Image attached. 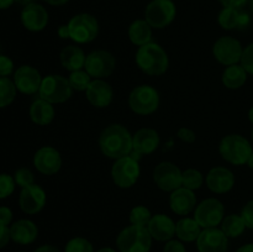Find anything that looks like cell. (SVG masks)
<instances>
[{"label":"cell","instance_id":"45","mask_svg":"<svg viewBox=\"0 0 253 252\" xmlns=\"http://www.w3.org/2000/svg\"><path fill=\"white\" fill-rule=\"evenodd\" d=\"M220 2L224 7L242 10V7L249 2V0H220Z\"/></svg>","mask_w":253,"mask_h":252},{"label":"cell","instance_id":"28","mask_svg":"<svg viewBox=\"0 0 253 252\" xmlns=\"http://www.w3.org/2000/svg\"><path fill=\"white\" fill-rule=\"evenodd\" d=\"M130 41L141 47L152 42V27L146 20H135L128 27Z\"/></svg>","mask_w":253,"mask_h":252},{"label":"cell","instance_id":"2","mask_svg":"<svg viewBox=\"0 0 253 252\" xmlns=\"http://www.w3.org/2000/svg\"><path fill=\"white\" fill-rule=\"evenodd\" d=\"M136 63L143 73L148 76H162L169 66L168 54L162 47L155 42L138 47L136 52Z\"/></svg>","mask_w":253,"mask_h":252},{"label":"cell","instance_id":"15","mask_svg":"<svg viewBox=\"0 0 253 252\" xmlns=\"http://www.w3.org/2000/svg\"><path fill=\"white\" fill-rule=\"evenodd\" d=\"M34 165L35 168L42 174H56L62 167L61 153L52 146H43L35 153Z\"/></svg>","mask_w":253,"mask_h":252},{"label":"cell","instance_id":"38","mask_svg":"<svg viewBox=\"0 0 253 252\" xmlns=\"http://www.w3.org/2000/svg\"><path fill=\"white\" fill-rule=\"evenodd\" d=\"M14 179H15V183H16V185H19V187L21 188L35 184L34 173H32L29 168H25V167L19 168V169L15 172Z\"/></svg>","mask_w":253,"mask_h":252},{"label":"cell","instance_id":"49","mask_svg":"<svg viewBox=\"0 0 253 252\" xmlns=\"http://www.w3.org/2000/svg\"><path fill=\"white\" fill-rule=\"evenodd\" d=\"M47 4L53 5V6H61V5H64L66 2H68L69 0H43Z\"/></svg>","mask_w":253,"mask_h":252},{"label":"cell","instance_id":"26","mask_svg":"<svg viewBox=\"0 0 253 252\" xmlns=\"http://www.w3.org/2000/svg\"><path fill=\"white\" fill-rule=\"evenodd\" d=\"M59 58H61L62 66H63L67 71L76 72L84 68L86 56L84 54L83 49H82L81 47L71 44V46H67L62 49Z\"/></svg>","mask_w":253,"mask_h":252},{"label":"cell","instance_id":"25","mask_svg":"<svg viewBox=\"0 0 253 252\" xmlns=\"http://www.w3.org/2000/svg\"><path fill=\"white\" fill-rule=\"evenodd\" d=\"M219 25L225 30L245 29L250 24V15L242 10L224 7L217 17Z\"/></svg>","mask_w":253,"mask_h":252},{"label":"cell","instance_id":"13","mask_svg":"<svg viewBox=\"0 0 253 252\" xmlns=\"http://www.w3.org/2000/svg\"><path fill=\"white\" fill-rule=\"evenodd\" d=\"M183 172L172 162H161L153 170V180L163 192H174L182 187Z\"/></svg>","mask_w":253,"mask_h":252},{"label":"cell","instance_id":"57","mask_svg":"<svg viewBox=\"0 0 253 252\" xmlns=\"http://www.w3.org/2000/svg\"><path fill=\"white\" fill-rule=\"evenodd\" d=\"M252 140H253V130H252Z\"/></svg>","mask_w":253,"mask_h":252},{"label":"cell","instance_id":"40","mask_svg":"<svg viewBox=\"0 0 253 252\" xmlns=\"http://www.w3.org/2000/svg\"><path fill=\"white\" fill-rule=\"evenodd\" d=\"M14 72V62L10 57L0 54V77H9Z\"/></svg>","mask_w":253,"mask_h":252},{"label":"cell","instance_id":"7","mask_svg":"<svg viewBox=\"0 0 253 252\" xmlns=\"http://www.w3.org/2000/svg\"><path fill=\"white\" fill-rule=\"evenodd\" d=\"M69 36L77 43H89L94 41L99 34V22L93 15L78 14L68 22Z\"/></svg>","mask_w":253,"mask_h":252},{"label":"cell","instance_id":"51","mask_svg":"<svg viewBox=\"0 0 253 252\" xmlns=\"http://www.w3.org/2000/svg\"><path fill=\"white\" fill-rule=\"evenodd\" d=\"M236 252H253V244H247L240 247Z\"/></svg>","mask_w":253,"mask_h":252},{"label":"cell","instance_id":"19","mask_svg":"<svg viewBox=\"0 0 253 252\" xmlns=\"http://www.w3.org/2000/svg\"><path fill=\"white\" fill-rule=\"evenodd\" d=\"M207 185L212 193L224 194L230 192L235 185V175L225 167H215L207 175Z\"/></svg>","mask_w":253,"mask_h":252},{"label":"cell","instance_id":"56","mask_svg":"<svg viewBox=\"0 0 253 252\" xmlns=\"http://www.w3.org/2000/svg\"><path fill=\"white\" fill-rule=\"evenodd\" d=\"M249 4H250V7H251V11L253 12V0H249Z\"/></svg>","mask_w":253,"mask_h":252},{"label":"cell","instance_id":"3","mask_svg":"<svg viewBox=\"0 0 253 252\" xmlns=\"http://www.w3.org/2000/svg\"><path fill=\"white\" fill-rule=\"evenodd\" d=\"M219 151L221 157L226 162L235 166L246 165L253 150L251 143L244 136L231 133L225 136L219 146Z\"/></svg>","mask_w":253,"mask_h":252},{"label":"cell","instance_id":"5","mask_svg":"<svg viewBox=\"0 0 253 252\" xmlns=\"http://www.w3.org/2000/svg\"><path fill=\"white\" fill-rule=\"evenodd\" d=\"M72 89L69 81L58 74H49L42 78L39 95L43 100L51 104H62L72 96Z\"/></svg>","mask_w":253,"mask_h":252},{"label":"cell","instance_id":"36","mask_svg":"<svg viewBox=\"0 0 253 252\" xmlns=\"http://www.w3.org/2000/svg\"><path fill=\"white\" fill-rule=\"evenodd\" d=\"M64 252H94L93 245L84 237H74L66 245Z\"/></svg>","mask_w":253,"mask_h":252},{"label":"cell","instance_id":"27","mask_svg":"<svg viewBox=\"0 0 253 252\" xmlns=\"http://www.w3.org/2000/svg\"><path fill=\"white\" fill-rule=\"evenodd\" d=\"M30 118L37 125H48L54 118L53 106L51 103L43 100V99H37L30 106Z\"/></svg>","mask_w":253,"mask_h":252},{"label":"cell","instance_id":"34","mask_svg":"<svg viewBox=\"0 0 253 252\" xmlns=\"http://www.w3.org/2000/svg\"><path fill=\"white\" fill-rule=\"evenodd\" d=\"M91 77L89 76L86 71H76L71 72L68 77L69 84H71L72 89L77 91H85L88 89L89 84L91 83Z\"/></svg>","mask_w":253,"mask_h":252},{"label":"cell","instance_id":"12","mask_svg":"<svg viewBox=\"0 0 253 252\" xmlns=\"http://www.w3.org/2000/svg\"><path fill=\"white\" fill-rule=\"evenodd\" d=\"M242 44L239 40L231 36H222L212 46V54L215 59L224 66L229 67L241 62Z\"/></svg>","mask_w":253,"mask_h":252},{"label":"cell","instance_id":"46","mask_svg":"<svg viewBox=\"0 0 253 252\" xmlns=\"http://www.w3.org/2000/svg\"><path fill=\"white\" fill-rule=\"evenodd\" d=\"M10 239H11V236H10V227L0 225V250L6 246Z\"/></svg>","mask_w":253,"mask_h":252},{"label":"cell","instance_id":"9","mask_svg":"<svg viewBox=\"0 0 253 252\" xmlns=\"http://www.w3.org/2000/svg\"><path fill=\"white\" fill-rule=\"evenodd\" d=\"M140 165L138 161L132 158L131 156H125L123 158L115 160L113 168H111V175H113L114 183L120 188H130L137 182L140 177Z\"/></svg>","mask_w":253,"mask_h":252},{"label":"cell","instance_id":"21","mask_svg":"<svg viewBox=\"0 0 253 252\" xmlns=\"http://www.w3.org/2000/svg\"><path fill=\"white\" fill-rule=\"evenodd\" d=\"M158 145H160V135L153 128H140L132 136V151L141 156L153 153L157 150Z\"/></svg>","mask_w":253,"mask_h":252},{"label":"cell","instance_id":"4","mask_svg":"<svg viewBox=\"0 0 253 252\" xmlns=\"http://www.w3.org/2000/svg\"><path fill=\"white\" fill-rule=\"evenodd\" d=\"M116 245L120 252H150L152 236L147 227L131 225L119 234Z\"/></svg>","mask_w":253,"mask_h":252},{"label":"cell","instance_id":"48","mask_svg":"<svg viewBox=\"0 0 253 252\" xmlns=\"http://www.w3.org/2000/svg\"><path fill=\"white\" fill-rule=\"evenodd\" d=\"M34 252H61L57 247L52 246V245H43V246L39 247V249L35 250Z\"/></svg>","mask_w":253,"mask_h":252},{"label":"cell","instance_id":"37","mask_svg":"<svg viewBox=\"0 0 253 252\" xmlns=\"http://www.w3.org/2000/svg\"><path fill=\"white\" fill-rule=\"evenodd\" d=\"M15 185L16 183H15L14 177L7 173H1L0 174V199L9 198L14 193Z\"/></svg>","mask_w":253,"mask_h":252},{"label":"cell","instance_id":"33","mask_svg":"<svg viewBox=\"0 0 253 252\" xmlns=\"http://www.w3.org/2000/svg\"><path fill=\"white\" fill-rule=\"evenodd\" d=\"M204 183V177L202 173L194 168H189V169L184 170L182 174V187L187 188L190 190H197Z\"/></svg>","mask_w":253,"mask_h":252},{"label":"cell","instance_id":"39","mask_svg":"<svg viewBox=\"0 0 253 252\" xmlns=\"http://www.w3.org/2000/svg\"><path fill=\"white\" fill-rule=\"evenodd\" d=\"M241 66L249 74L253 76V42L245 47L241 57Z\"/></svg>","mask_w":253,"mask_h":252},{"label":"cell","instance_id":"31","mask_svg":"<svg viewBox=\"0 0 253 252\" xmlns=\"http://www.w3.org/2000/svg\"><path fill=\"white\" fill-rule=\"evenodd\" d=\"M245 229H246V224L241 215L231 214L224 217L221 221V230L227 237H239L240 235L244 234Z\"/></svg>","mask_w":253,"mask_h":252},{"label":"cell","instance_id":"23","mask_svg":"<svg viewBox=\"0 0 253 252\" xmlns=\"http://www.w3.org/2000/svg\"><path fill=\"white\" fill-rule=\"evenodd\" d=\"M152 239L157 241H169L175 235V224L165 214L153 215L147 226Z\"/></svg>","mask_w":253,"mask_h":252},{"label":"cell","instance_id":"55","mask_svg":"<svg viewBox=\"0 0 253 252\" xmlns=\"http://www.w3.org/2000/svg\"><path fill=\"white\" fill-rule=\"evenodd\" d=\"M249 119H250V121H251V123L253 124V108L250 109V111H249Z\"/></svg>","mask_w":253,"mask_h":252},{"label":"cell","instance_id":"1","mask_svg":"<svg viewBox=\"0 0 253 252\" xmlns=\"http://www.w3.org/2000/svg\"><path fill=\"white\" fill-rule=\"evenodd\" d=\"M99 147L104 156L119 160L128 156L132 151V136L125 126L113 124L101 132L99 137Z\"/></svg>","mask_w":253,"mask_h":252},{"label":"cell","instance_id":"47","mask_svg":"<svg viewBox=\"0 0 253 252\" xmlns=\"http://www.w3.org/2000/svg\"><path fill=\"white\" fill-rule=\"evenodd\" d=\"M58 36L61 37V39H63V40L71 39V36H69L68 24H67V25H62V26L58 27Z\"/></svg>","mask_w":253,"mask_h":252},{"label":"cell","instance_id":"52","mask_svg":"<svg viewBox=\"0 0 253 252\" xmlns=\"http://www.w3.org/2000/svg\"><path fill=\"white\" fill-rule=\"evenodd\" d=\"M34 1L35 0H15V2H17V4H20V5H25V6L29 4H32Z\"/></svg>","mask_w":253,"mask_h":252},{"label":"cell","instance_id":"14","mask_svg":"<svg viewBox=\"0 0 253 252\" xmlns=\"http://www.w3.org/2000/svg\"><path fill=\"white\" fill-rule=\"evenodd\" d=\"M46 199V192L40 185L31 184L29 187L21 188V192L19 195L20 209L25 214H37L44 208Z\"/></svg>","mask_w":253,"mask_h":252},{"label":"cell","instance_id":"16","mask_svg":"<svg viewBox=\"0 0 253 252\" xmlns=\"http://www.w3.org/2000/svg\"><path fill=\"white\" fill-rule=\"evenodd\" d=\"M14 83L20 93L32 95L40 90L42 77L36 68L24 64L15 71Z\"/></svg>","mask_w":253,"mask_h":252},{"label":"cell","instance_id":"20","mask_svg":"<svg viewBox=\"0 0 253 252\" xmlns=\"http://www.w3.org/2000/svg\"><path fill=\"white\" fill-rule=\"evenodd\" d=\"M86 99L95 108H106L113 101V89L103 79H94L85 90Z\"/></svg>","mask_w":253,"mask_h":252},{"label":"cell","instance_id":"32","mask_svg":"<svg viewBox=\"0 0 253 252\" xmlns=\"http://www.w3.org/2000/svg\"><path fill=\"white\" fill-rule=\"evenodd\" d=\"M16 85L7 77H0V109L9 106L16 98Z\"/></svg>","mask_w":253,"mask_h":252},{"label":"cell","instance_id":"11","mask_svg":"<svg viewBox=\"0 0 253 252\" xmlns=\"http://www.w3.org/2000/svg\"><path fill=\"white\" fill-rule=\"evenodd\" d=\"M115 64V57L110 52L98 49V51H93L86 56L84 69L93 78L101 79L113 74Z\"/></svg>","mask_w":253,"mask_h":252},{"label":"cell","instance_id":"41","mask_svg":"<svg viewBox=\"0 0 253 252\" xmlns=\"http://www.w3.org/2000/svg\"><path fill=\"white\" fill-rule=\"evenodd\" d=\"M241 216L246 224V227L253 230V200L247 202L246 205L242 208Z\"/></svg>","mask_w":253,"mask_h":252},{"label":"cell","instance_id":"24","mask_svg":"<svg viewBox=\"0 0 253 252\" xmlns=\"http://www.w3.org/2000/svg\"><path fill=\"white\" fill-rule=\"evenodd\" d=\"M39 229L31 220L21 219L15 221L10 226V236L14 242L19 245H30L37 239Z\"/></svg>","mask_w":253,"mask_h":252},{"label":"cell","instance_id":"29","mask_svg":"<svg viewBox=\"0 0 253 252\" xmlns=\"http://www.w3.org/2000/svg\"><path fill=\"white\" fill-rule=\"evenodd\" d=\"M247 74L249 73L245 71V68L241 64H232V66H229L225 68L221 77L222 84L227 89H232V90L239 89L246 83Z\"/></svg>","mask_w":253,"mask_h":252},{"label":"cell","instance_id":"54","mask_svg":"<svg viewBox=\"0 0 253 252\" xmlns=\"http://www.w3.org/2000/svg\"><path fill=\"white\" fill-rule=\"evenodd\" d=\"M96 252H116V251L115 250L110 249V247H104V249H100L99 251H96Z\"/></svg>","mask_w":253,"mask_h":252},{"label":"cell","instance_id":"53","mask_svg":"<svg viewBox=\"0 0 253 252\" xmlns=\"http://www.w3.org/2000/svg\"><path fill=\"white\" fill-rule=\"evenodd\" d=\"M246 165L249 166V167L251 168V169H253V152H252V155L250 156V158H249V161H247Z\"/></svg>","mask_w":253,"mask_h":252},{"label":"cell","instance_id":"43","mask_svg":"<svg viewBox=\"0 0 253 252\" xmlns=\"http://www.w3.org/2000/svg\"><path fill=\"white\" fill-rule=\"evenodd\" d=\"M163 252H187L185 251L184 245L180 241H177V240H169L166 244L165 249H163Z\"/></svg>","mask_w":253,"mask_h":252},{"label":"cell","instance_id":"30","mask_svg":"<svg viewBox=\"0 0 253 252\" xmlns=\"http://www.w3.org/2000/svg\"><path fill=\"white\" fill-rule=\"evenodd\" d=\"M202 226L197 222L195 219L190 217H183L175 224V235L178 239L185 242L197 241L202 232Z\"/></svg>","mask_w":253,"mask_h":252},{"label":"cell","instance_id":"35","mask_svg":"<svg viewBox=\"0 0 253 252\" xmlns=\"http://www.w3.org/2000/svg\"><path fill=\"white\" fill-rule=\"evenodd\" d=\"M151 219H152V215H151L150 209L143 205H137L130 212V222L135 226L147 227Z\"/></svg>","mask_w":253,"mask_h":252},{"label":"cell","instance_id":"50","mask_svg":"<svg viewBox=\"0 0 253 252\" xmlns=\"http://www.w3.org/2000/svg\"><path fill=\"white\" fill-rule=\"evenodd\" d=\"M15 0H0V10L9 9L12 4H14Z\"/></svg>","mask_w":253,"mask_h":252},{"label":"cell","instance_id":"6","mask_svg":"<svg viewBox=\"0 0 253 252\" xmlns=\"http://www.w3.org/2000/svg\"><path fill=\"white\" fill-rule=\"evenodd\" d=\"M128 105L138 115H150L160 106V94L153 86L142 84L133 89L128 96Z\"/></svg>","mask_w":253,"mask_h":252},{"label":"cell","instance_id":"8","mask_svg":"<svg viewBox=\"0 0 253 252\" xmlns=\"http://www.w3.org/2000/svg\"><path fill=\"white\" fill-rule=\"evenodd\" d=\"M175 12L172 0H152L145 10V20L153 29H165L172 24Z\"/></svg>","mask_w":253,"mask_h":252},{"label":"cell","instance_id":"42","mask_svg":"<svg viewBox=\"0 0 253 252\" xmlns=\"http://www.w3.org/2000/svg\"><path fill=\"white\" fill-rule=\"evenodd\" d=\"M177 136L178 138H180V140L183 141V142L187 143H193L195 141V138H197V135H195L194 131L190 130V128L188 127H180L179 130H178Z\"/></svg>","mask_w":253,"mask_h":252},{"label":"cell","instance_id":"10","mask_svg":"<svg viewBox=\"0 0 253 252\" xmlns=\"http://www.w3.org/2000/svg\"><path fill=\"white\" fill-rule=\"evenodd\" d=\"M224 205L219 199L209 198L195 208L194 219L203 229L216 227L224 220Z\"/></svg>","mask_w":253,"mask_h":252},{"label":"cell","instance_id":"17","mask_svg":"<svg viewBox=\"0 0 253 252\" xmlns=\"http://www.w3.org/2000/svg\"><path fill=\"white\" fill-rule=\"evenodd\" d=\"M197 245L199 252H226L229 242L221 229L210 227L200 232Z\"/></svg>","mask_w":253,"mask_h":252},{"label":"cell","instance_id":"22","mask_svg":"<svg viewBox=\"0 0 253 252\" xmlns=\"http://www.w3.org/2000/svg\"><path fill=\"white\" fill-rule=\"evenodd\" d=\"M169 205L173 212L184 216V215L189 214L197 207V197H195L193 190L180 187L170 194Z\"/></svg>","mask_w":253,"mask_h":252},{"label":"cell","instance_id":"44","mask_svg":"<svg viewBox=\"0 0 253 252\" xmlns=\"http://www.w3.org/2000/svg\"><path fill=\"white\" fill-rule=\"evenodd\" d=\"M12 221V211L10 208L7 207H0V225H7L11 224Z\"/></svg>","mask_w":253,"mask_h":252},{"label":"cell","instance_id":"18","mask_svg":"<svg viewBox=\"0 0 253 252\" xmlns=\"http://www.w3.org/2000/svg\"><path fill=\"white\" fill-rule=\"evenodd\" d=\"M21 22L29 31H42L48 24V12L42 5L32 2L22 9Z\"/></svg>","mask_w":253,"mask_h":252}]
</instances>
